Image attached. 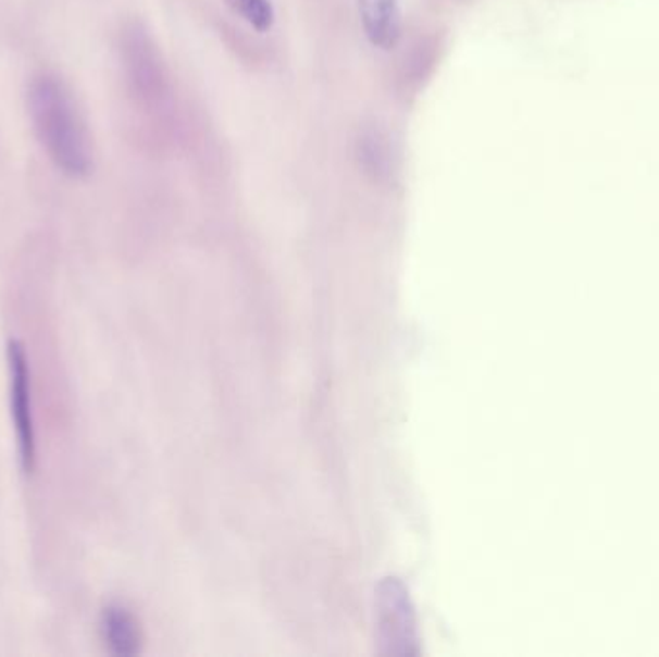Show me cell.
I'll return each instance as SVG.
<instances>
[{
  "instance_id": "obj_1",
  "label": "cell",
  "mask_w": 659,
  "mask_h": 657,
  "mask_svg": "<svg viewBox=\"0 0 659 657\" xmlns=\"http://www.w3.org/2000/svg\"><path fill=\"white\" fill-rule=\"evenodd\" d=\"M35 134L52 164L72 179L94 170V149L69 87L51 72L35 74L27 89Z\"/></svg>"
},
{
  "instance_id": "obj_5",
  "label": "cell",
  "mask_w": 659,
  "mask_h": 657,
  "mask_svg": "<svg viewBox=\"0 0 659 657\" xmlns=\"http://www.w3.org/2000/svg\"><path fill=\"white\" fill-rule=\"evenodd\" d=\"M102 631L104 641L119 656H132L139 646V632L134 617L127 613L124 607L112 606L104 609L102 617Z\"/></svg>"
},
{
  "instance_id": "obj_2",
  "label": "cell",
  "mask_w": 659,
  "mask_h": 657,
  "mask_svg": "<svg viewBox=\"0 0 659 657\" xmlns=\"http://www.w3.org/2000/svg\"><path fill=\"white\" fill-rule=\"evenodd\" d=\"M10 401H12V421L16 426L20 459L24 471L35 469V429L32 417V392H29V367L26 351L20 342H10Z\"/></svg>"
},
{
  "instance_id": "obj_3",
  "label": "cell",
  "mask_w": 659,
  "mask_h": 657,
  "mask_svg": "<svg viewBox=\"0 0 659 657\" xmlns=\"http://www.w3.org/2000/svg\"><path fill=\"white\" fill-rule=\"evenodd\" d=\"M381 631L389 654L409 656L414 652V617L409 594L398 581L381 586Z\"/></svg>"
},
{
  "instance_id": "obj_4",
  "label": "cell",
  "mask_w": 659,
  "mask_h": 657,
  "mask_svg": "<svg viewBox=\"0 0 659 657\" xmlns=\"http://www.w3.org/2000/svg\"><path fill=\"white\" fill-rule=\"evenodd\" d=\"M361 22L369 41L382 51H391L401 39L399 0H359Z\"/></svg>"
},
{
  "instance_id": "obj_6",
  "label": "cell",
  "mask_w": 659,
  "mask_h": 657,
  "mask_svg": "<svg viewBox=\"0 0 659 657\" xmlns=\"http://www.w3.org/2000/svg\"><path fill=\"white\" fill-rule=\"evenodd\" d=\"M234 14L244 17L257 32H269L274 26V9L271 0H226Z\"/></svg>"
}]
</instances>
